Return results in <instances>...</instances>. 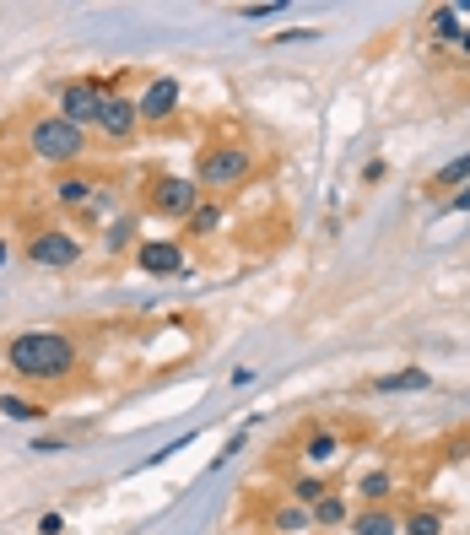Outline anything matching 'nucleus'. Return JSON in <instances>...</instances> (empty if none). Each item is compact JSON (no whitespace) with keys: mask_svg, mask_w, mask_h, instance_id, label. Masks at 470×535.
Returning <instances> with one entry per match:
<instances>
[{"mask_svg":"<svg viewBox=\"0 0 470 535\" xmlns=\"http://www.w3.org/2000/svg\"><path fill=\"white\" fill-rule=\"evenodd\" d=\"M6 368L22 384H38V390L44 384H65L82 368V346H76V336H65V330H22V336L6 341Z\"/></svg>","mask_w":470,"mask_h":535,"instance_id":"obj_1","label":"nucleus"},{"mask_svg":"<svg viewBox=\"0 0 470 535\" xmlns=\"http://www.w3.org/2000/svg\"><path fill=\"white\" fill-rule=\"evenodd\" d=\"M249 173H254V152L238 141H211L195 152V184H200V195H211V200L238 190Z\"/></svg>","mask_w":470,"mask_h":535,"instance_id":"obj_2","label":"nucleus"},{"mask_svg":"<svg viewBox=\"0 0 470 535\" xmlns=\"http://www.w3.org/2000/svg\"><path fill=\"white\" fill-rule=\"evenodd\" d=\"M28 157L49 168H82L87 163V130L65 125L60 114H38L28 125Z\"/></svg>","mask_w":470,"mask_h":535,"instance_id":"obj_3","label":"nucleus"},{"mask_svg":"<svg viewBox=\"0 0 470 535\" xmlns=\"http://www.w3.org/2000/svg\"><path fill=\"white\" fill-rule=\"evenodd\" d=\"M200 184L184 179V173H157L152 184H146V211L163 222H190V211L200 206Z\"/></svg>","mask_w":470,"mask_h":535,"instance_id":"obj_4","label":"nucleus"},{"mask_svg":"<svg viewBox=\"0 0 470 535\" xmlns=\"http://www.w3.org/2000/svg\"><path fill=\"white\" fill-rule=\"evenodd\" d=\"M103 98H109V82H92V76H71L60 87V119L76 130H98V114H103Z\"/></svg>","mask_w":470,"mask_h":535,"instance_id":"obj_5","label":"nucleus"},{"mask_svg":"<svg viewBox=\"0 0 470 535\" xmlns=\"http://www.w3.org/2000/svg\"><path fill=\"white\" fill-rule=\"evenodd\" d=\"M28 260L44 265V271H71V265L82 260V238H76L71 227H38L28 238Z\"/></svg>","mask_w":470,"mask_h":535,"instance_id":"obj_6","label":"nucleus"},{"mask_svg":"<svg viewBox=\"0 0 470 535\" xmlns=\"http://www.w3.org/2000/svg\"><path fill=\"white\" fill-rule=\"evenodd\" d=\"M179 103H184L179 76H152V82H146V92L136 98L141 125H173V119H179Z\"/></svg>","mask_w":470,"mask_h":535,"instance_id":"obj_7","label":"nucleus"},{"mask_svg":"<svg viewBox=\"0 0 470 535\" xmlns=\"http://www.w3.org/2000/svg\"><path fill=\"white\" fill-rule=\"evenodd\" d=\"M141 130V109H136V98L130 92H119L109 87V98H103V114H98V136H109V141H130Z\"/></svg>","mask_w":470,"mask_h":535,"instance_id":"obj_8","label":"nucleus"},{"mask_svg":"<svg viewBox=\"0 0 470 535\" xmlns=\"http://www.w3.org/2000/svg\"><path fill=\"white\" fill-rule=\"evenodd\" d=\"M136 265L146 276H184V238H141Z\"/></svg>","mask_w":470,"mask_h":535,"instance_id":"obj_9","label":"nucleus"},{"mask_svg":"<svg viewBox=\"0 0 470 535\" xmlns=\"http://www.w3.org/2000/svg\"><path fill=\"white\" fill-rule=\"evenodd\" d=\"M55 200L65 211H92V200H98V179L82 168H71V173H60L55 179Z\"/></svg>","mask_w":470,"mask_h":535,"instance_id":"obj_10","label":"nucleus"},{"mask_svg":"<svg viewBox=\"0 0 470 535\" xmlns=\"http://www.w3.org/2000/svg\"><path fill=\"white\" fill-rule=\"evenodd\" d=\"M346 525H352V535H400V519L389 514L384 503H368V508H357V514L346 519Z\"/></svg>","mask_w":470,"mask_h":535,"instance_id":"obj_11","label":"nucleus"},{"mask_svg":"<svg viewBox=\"0 0 470 535\" xmlns=\"http://www.w3.org/2000/svg\"><path fill=\"white\" fill-rule=\"evenodd\" d=\"M427 384H433V373H427V368H400V373H379V379H373V390L411 395V390H427Z\"/></svg>","mask_w":470,"mask_h":535,"instance_id":"obj_12","label":"nucleus"},{"mask_svg":"<svg viewBox=\"0 0 470 535\" xmlns=\"http://www.w3.org/2000/svg\"><path fill=\"white\" fill-rule=\"evenodd\" d=\"M308 519H314L319 530H341L352 514H346V498H341V492H325V498H319L314 508H308Z\"/></svg>","mask_w":470,"mask_h":535,"instance_id":"obj_13","label":"nucleus"},{"mask_svg":"<svg viewBox=\"0 0 470 535\" xmlns=\"http://www.w3.org/2000/svg\"><path fill=\"white\" fill-rule=\"evenodd\" d=\"M222 217H227V211H222V200H200V206L190 211V222H184V227H190V238H211V233H217V227H222Z\"/></svg>","mask_w":470,"mask_h":535,"instance_id":"obj_14","label":"nucleus"},{"mask_svg":"<svg viewBox=\"0 0 470 535\" xmlns=\"http://www.w3.org/2000/svg\"><path fill=\"white\" fill-rule=\"evenodd\" d=\"M303 460H308V465H330V460H341V438L325 433V427H319V433H308V438H303Z\"/></svg>","mask_w":470,"mask_h":535,"instance_id":"obj_15","label":"nucleus"},{"mask_svg":"<svg viewBox=\"0 0 470 535\" xmlns=\"http://www.w3.org/2000/svg\"><path fill=\"white\" fill-rule=\"evenodd\" d=\"M0 417H11V422H44L49 411H44V400H28V395H0Z\"/></svg>","mask_w":470,"mask_h":535,"instance_id":"obj_16","label":"nucleus"},{"mask_svg":"<svg viewBox=\"0 0 470 535\" xmlns=\"http://www.w3.org/2000/svg\"><path fill=\"white\" fill-rule=\"evenodd\" d=\"M460 33H465L460 6H433V38L438 44H460Z\"/></svg>","mask_w":470,"mask_h":535,"instance_id":"obj_17","label":"nucleus"},{"mask_svg":"<svg viewBox=\"0 0 470 535\" xmlns=\"http://www.w3.org/2000/svg\"><path fill=\"white\" fill-rule=\"evenodd\" d=\"M308 525H314V519H308L303 503H281L276 514H271V530H276V535H303Z\"/></svg>","mask_w":470,"mask_h":535,"instance_id":"obj_18","label":"nucleus"},{"mask_svg":"<svg viewBox=\"0 0 470 535\" xmlns=\"http://www.w3.org/2000/svg\"><path fill=\"white\" fill-rule=\"evenodd\" d=\"M460 184H470V152H460L454 163H443V168L433 173V184H427V190H460Z\"/></svg>","mask_w":470,"mask_h":535,"instance_id":"obj_19","label":"nucleus"},{"mask_svg":"<svg viewBox=\"0 0 470 535\" xmlns=\"http://www.w3.org/2000/svg\"><path fill=\"white\" fill-rule=\"evenodd\" d=\"M400 535H443V508H416L400 519Z\"/></svg>","mask_w":470,"mask_h":535,"instance_id":"obj_20","label":"nucleus"},{"mask_svg":"<svg viewBox=\"0 0 470 535\" xmlns=\"http://www.w3.org/2000/svg\"><path fill=\"white\" fill-rule=\"evenodd\" d=\"M130 244H136V217L109 222V233H103V254H130Z\"/></svg>","mask_w":470,"mask_h":535,"instance_id":"obj_21","label":"nucleus"},{"mask_svg":"<svg viewBox=\"0 0 470 535\" xmlns=\"http://www.w3.org/2000/svg\"><path fill=\"white\" fill-rule=\"evenodd\" d=\"M325 481H319V476H298V481H292V487H287V503H303V508H314L319 498H325Z\"/></svg>","mask_w":470,"mask_h":535,"instance_id":"obj_22","label":"nucleus"},{"mask_svg":"<svg viewBox=\"0 0 470 535\" xmlns=\"http://www.w3.org/2000/svg\"><path fill=\"white\" fill-rule=\"evenodd\" d=\"M362 498H368V503H384L389 498V492H395V476H389V471H368V476H362Z\"/></svg>","mask_w":470,"mask_h":535,"instance_id":"obj_23","label":"nucleus"},{"mask_svg":"<svg viewBox=\"0 0 470 535\" xmlns=\"http://www.w3.org/2000/svg\"><path fill=\"white\" fill-rule=\"evenodd\" d=\"M276 11H287V6H281V0H265V6H244V17L260 22V17H276Z\"/></svg>","mask_w":470,"mask_h":535,"instance_id":"obj_24","label":"nucleus"},{"mask_svg":"<svg viewBox=\"0 0 470 535\" xmlns=\"http://www.w3.org/2000/svg\"><path fill=\"white\" fill-rule=\"evenodd\" d=\"M60 530H65L60 514H44V519H38V535H60Z\"/></svg>","mask_w":470,"mask_h":535,"instance_id":"obj_25","label":"nucleus"},{"mask_svg":"<svg viewBox=\"0 0 470 535\" xmlns=\"http://www.w3.org/2000/svg\"><path fill=\"white\" fill-rule=\"evenodd\" d=\"M379 179H384V157H373V163L362 168V184H379Z\"/></svg>","mask_w":470,"mask_h":535,"instance_id":"obj_26","label":"nucleus"},{"mask_svg":"<svg viewBox=\"0 0 470 535\" xmlns=\"http://www.w3.org/2000/svg\"><path fill=\"white\" fill-rule=\"evenodd\" d=\"M65 449V438H38V444H33V454H60Z\"/></svg>","mask_w":470,"mask_h":535,"instance_id":"obj_27","label":"nucleus"},{"mask_svg":"<svg viewBox=\"0 0 470 535\" xmlns=\"http://www.w3.org/2000/svg\"><path fill=\"white\" fill-rule=\"evenodd\" d=\"M449 211H470V184H460V190H454V200H449Z\"/></svg>","mask_w":470,"mask_h":535,"instance_id":"obj_28","label":"nucleus"},{"mask_svg":"<svg viewBox=\"0 0 470 535\" xmlns=\"http://www.w3.org/2000/svg\"><path fill=\"white\" fill-rule=\"evenodd\" d=\"M460 49H465V55H470V22H465V33H460Z\"/></svg>","mask_w":470,"mask_h":535,"instance_id":"obj_29","label":"nucleus"},{"mask_svg":"<svg viewBox=\"0 0 470 535\" xmlns=\"http://www.w3.org/2000/svg\"><path fill=\"white\" fill-rule=\"evenodd\" d=\"M0 265H6V244H0Z\"/></svg>","mask_w":470,"mask_h":535,"instance_id":"obj_30","label":"nucleus"}]
</instances>
